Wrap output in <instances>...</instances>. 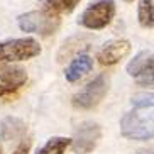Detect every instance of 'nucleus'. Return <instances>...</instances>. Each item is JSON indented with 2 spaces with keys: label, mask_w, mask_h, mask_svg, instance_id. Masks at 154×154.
Here are the masks:
<instances>
[{
  "label": "nucleus",
  "mask_w": 154,
  "mask_h": 154,
  "mask_svg": "<svg viewBox=\"0 0 154 154\" xmlns=\"http://www.w3.org/2000/svg\"><path fill=\"white\" fill-rule=\"evenodd\" d=\"M120 132L122 136L132 140H147L152 137V122H147L144 117H140L137 110L124 113L120 119Z\"/></svg>",
  "instance_id": "6"
},
{
  "label": "nucleus",
  "mask_w": 154,
  "mask_h": 154,
  "mask_svg": "<svg viewBox=\"0 0 154 154\" xmlns=\"http://www.w3.org/2000/svg\"><path fill=\"white\" fill-rule=\"evenodd\" d=\"M17 24L19 29L24 32H32V34H39V36H51L59 29L61 19L53 10L41 9L19 15Z\"/></svg>",
  "instance_id": "1"
},
{
  "label": "nucleus",
  "mask_w": 154,
  "mask_h": 154,
  "mask_svg": "<svg viewBox=\"0 0 154 154\" xmlns=\"http://www.w3.org/2000/svg\"><path fill=\"white\" fill-rule=\"evenodd\" d=\"M125 2H134V0H125Z\"/></svg>",
  "instance_id": "18"
},
{
  "label": "nucleus",
  "mask_w": 154,
  "mask_h": 154,
  "mask_svg": "<svg viewBox=\"0 0 154 154\" xmlns=\"http://www.w3.org/2000/svg\"><path fill=\"white\" fill-rule=\"evenodd\" d=\"M127 73L137 78L139 85H152V51H140L131 63L127 64Z\"/></svg>",
  "instance_id": "8"
},
{
  "label": "nucleus",
  "mask_w": 154,
  "mask_h": 154,
  "mask_svg": "<svg viewBox=\"0 0 154 154\" xmlns=\"http://www.w3.org/2000/svg\"><path fill=\"white\" fill-rule=\"evenodd\" d=\"M26 132V124L20 119L15 117H7L2 120V127H0V136L4 140H14L20 139Z\"/></svg>",
  "instance_id": "11"
},
{
  "label": "nucleus",
  "mask_w": 154,
  "mask_h": 154,
  "mask_svg": "<svg viewBox=\"0 0 154 154\" xmlns=\"http://www.w3.org/2000/svg\"><path fill=\"white\" fill-rule=\"evenodd\" d=\"M41 54V46L32 37H19L7 39L0 42V64L26 61Z\"/></svg>",
  "instance_id": "2"
},
{
  "label": "nucleus",
  "mask_w": 154,
  "mask_h": 154,
  "mask_svg": "<svg viewBox=\"0 0 154 154\" xmlns=\"http://www.w3.org/2000/svg\"><path fill=\"white\" fill-rule=\"evenodd\" d=\"M113 15H115L113 0H97L83 10V14L78 19V24L86 29L98 31V29L107 27L112 22Z\"/></svg>",
  "instance_id": "3"
},
{
  "label": "nucleus",
  "mask_w": 154,
  "mask_h": 154,
  "mask_svg": "<svg viewBox=\"0 0 154 154\" xmlns=\"http://www.w3.org/2000/svg\"><path fill=\"white\" fill-rule=\"evenodd\" d=\"M154 2L152 0H139V9H137V17L139 24L144 29H152L154 26Z\"/></svg>",
  "instance_id": "13"
},
{
  "label": "nucleus",
  "mask_w": 154,
  "mask_h": 154,
  "mask_svg": "<svg viewBox=\"0 0 154 154\" xmlns=\"http://www.w3.org/2000/svg\"><path fill=\"white\" fill-rule=\"evenodd\" d=\"M93 69V59L88 54H78L76 58L73 59L69 66L64 69V76L69 83L80 82L83 76H86L88 73Z\"/></svg>",
  "instance_id": "10"
},
{
  "label": "nucleus",
  "mask_w": 154,
  "mask_h": 154,
  "mask_svg": "<svg viewBox=\"0 0 154 154\" xmlns=\"http://www.w3.org/2000/svg\"><path fill=\"white\" fill-rule=\"evenodd\" d=\"M0 154H2V147H0Z\"/></svg>",
  "instance_id": "19"
},
{
  "label": "nucleus",
  "mask_w": 154,
  "mask_h": 154,
  "mask_svg": "<svg viewBox=\"0 0 154 154\" xmlns=\"http://www.w3.org/2000/svg\"><path fill=\"white\" fill-rule=\"evenodd\" d=\"M131 103H132V107L136 110H139V109H147V107H152V93H140V95H134L132 97V100H131Z\"/></svg>",
  "instance_id": "15"
},
{
  "label": "nucleus",
  "mask_w": 154,
  "mask_h": 154,
  "mask_svg": "<svg viewBox=\"0 0 154 154\" xmlns=\"http://www.w3.org/2000/svg\"><path fill=\"white\" fill-rule=\"evenodd\" d=\"M69 144H71V139L68 137H51L41 149H37L36 154H64Z\"/></svg>",
  "instance_id": "12"
},
{
  "label": "nucleus",
  "mask_w": 154,
  "mask_h": 154,
  "mask_svg": "<svg viewBox=\"0 0 154 154\" xmlns=\"http://www.w3.org/2000/svg\"><path fill=\"white\" fill-rule=\"evenodd\" d=\"M100 137H102V127L97 122L86 120L76 127L69 146L76 154H88L97 147Z\"/></svg>",
  "instance_id": "5"
},
{
  "label": "nucleus",
  "mask_w": 154,
  "mask_h": 154,
  "mask_svg": "<svg viewBox=\"0 0 154 154\" xmlns=\"http://www.w3.org/2000/svg\"><path fill=\"white\" fill-rule=\"evenodd\" d=\"M29 151H31V142H29V140H24L12 154H29Z\"/></svg>",
  "instance_id": "16"
},
{
  "label": "nucleus",
  "mask_w": 154,
  "mask_h": 154,
  "mask_svg": "<svg viewBox=\"0 0 154 154\" xmlns=\"http://www.w3.org/2000/svg\"><path fill=\"white\" fill-rule=\"evenodd\" d=\"M41 2H44L48 5L46 9L53 10L56 14H69L78 5L80 0H41Z\"/></svg>",
  "instance_id": "14"
},
{
  "label": "nucleus",
  "mask_w": 154,
  "mask_h": 154,
  "mask_svg": "<svg viewBox=\"0 0 154 154\" xmlns=\"http://www.w3.org/2000/svg\"><path fill=\"white\" fill-rule=\"evenodd\" d=\"M136 154H152L151 151H147V149H140V151H137Z\"/></svg>",
  "instance_id": "17"
},
{
  "label": "nucleus",
  "mask_w": 154,
  "mask_h": 154,
  "mask_svg": "<svg viewBox=\"0 0 154 154\" xmlns=\"http://www.w3.org/2000/svg\"><path fill=\"white\" fill-rule=\"evenodd\" d=\"M131 53V42L125 39H112V41L105 42L103 48L98 51L97 59L100 64L103 66H112L119 63L122 58H125Z\"/></svg>",
  "instance_id": "9"
},
{
  "label": "nucleus",
  "mask_w": 154,
  "mask_h": 154,
  "mask_svg": "<svg viewBox=\"0 0 154 154\" xmlns=\"http://www.w3.org/2000/svg\"><path fill=\"white\" fill-rule=\"evenodd\" d=\"M107 91H109V78L105 76V75H98L83 90H80L78 93L73 95V105L76 109L90 110L93 107H97L103 100V97L107 95Z\"/></svg>",
  "instance_id": "4"
},
{
  "label": "nucleus",
  "mask_w": 154,
  "mask_h": 154,
  "mask_svg": "<svg viewBox=\"0 0 154 154\" xmlns=\"http://www.w3.org/2000/svg\"><path fill=\"white\" fill-rule=\"evenodd\" d=\"M27 82V73L20 66H0V98L22 88Z\"/></svg>",
  "instance_id": "7"
}]
</instances>
